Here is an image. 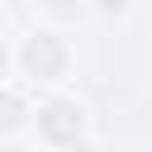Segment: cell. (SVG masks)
Returning <instances> with one entry per match:
<instances>
[{"mask_svg":"<svg viewBox=\"0 0 152 152\" xmlns=\"http://www.w3.org/2000/svg\"><path fill=\"white\" fill-rule=\"evenodd\" d=\"M5 71L24 76V81L38 86V90H57V86H66L71 71H76V48H71V38H66L57 24H28L24 33L10 38Z\"/></svg>","mask_w":152,"mask_h":152,"instance_id":"6da1fadb","label":"cell"},{"mask_svg":"<svg viewBox=\"0 0 152 152\" xmlns=\"http://www.w3.org/2000/svg\"><path fill=\"white\" fill-rule=\"evenodd\" d=\"M33 142L43 152H90V104L66 86L43 90L33 114Z\"/></svg>","mask_w":152,"mask_h":152,"instance_id":"7a4b0ae2","label":"cell"},{"mask_svg":"<svg viewBox=\"0 0 152 152\" xmlns=\"http://www.w3.org/2000/svg\"><path fill=\"white\" fill-rule=\"evenodd\" d=\"M38 86H28L24 76L5 71V114H0V138L14 142L19 133H33V114H38Z\"/></svg>","mask_w":152,"mask_h":152,"instance_id":"3957f363","label":"cell"},{"mask_svg":"<svg viewBox=\"0 0 152 152\" xmlns=\"http://www.w3.org/2000/svg\"><path fill=\"white\" fill-rule=\"evenodd\" d=\"M86 5H90L100 19H124V14L133 10V0H86Z\"/></svg>","mask_w":152,"mask_h":152,"instance_id":"277c9868","label":"cell"},{"mask_svg":"<svg viewBox=\"0 0 152 152\" xmlns=\"http://www.w3.org/2000/svg\"><path fill=\"white\" fill-rule=\"evenodd\" d=\"M147 43H152V28H147Z\"/></svg>","mask_w":152,"mask_h":152,"instance_id":"5b68a950","label":"cell"}]
</instances>
